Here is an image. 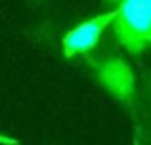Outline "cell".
I'll return each mask as SVG.
<instances>
[{
  "label": "cell",
  "instance_id": "cell-1",
  "mask_svg": "<svg viewBox=\"0 0 151 145\" xmlns=\"http://www.w3.org/2000/svg\"><path fill=\"white\" fill-rule=\"evenodd\" d=\"M115 36L130 54L151 44V0H121L115 8Z\"/></svg>",
  "mask_w": 151,
  "mask_h": 145
},
{
  "label": "cell",
  "instance_id": "cell-2",
  "mask_svg": "<svg viewBox=\"0 0 151 145\" xmlns=\"http://www.w3.org/2000/svg\"><path fill=\"white\" fill-rule=\"evenodd\" d=\"M117 11L111 10L107 14H100L92 19H86L84 23L77 25L63 36V54L67 57H73L77 54H86L98 44L101 33L109 23L115 21Z\"/></svg>",
  "mask_w": 151,
  "mask_h": 145
},
{
  "label": "cell",
  "instance_id": "cell-3",
  "mask_svg": "<svg viewBox=\"0 0 151 145\" xmlns=\"http://www.w3.org/2000/svg\"><path fill=\"white\" fill-rule=\"evenodd\" d=\"M96 69H98V78L101 80V84L121 101L130 103L132 92H134V80H132L130 69L121 59H115V57L101 61Z\"/></svg>",
  "mask_w": 151,
  "mask_h": 145
},
{
  "label": "cell",
  "instance_id": "cell-4",
  "mask_svg": "<svg viewBox=\"0 0 151 145\" xmlns=\"http://www.w3.org/2000/svg\"><path fill=\"white\" fill-rule=\"evenodd\" d=\"M136 145H140V143H136Z\"/></svg>",
  "mask_w": 151,
  "mask_h": 145
}]
</instances>
